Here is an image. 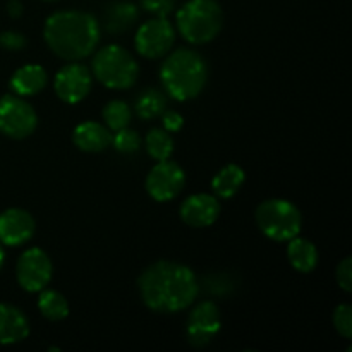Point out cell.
Here are the masks:
<instances>
[{"label":"cell","instance_id":"44dd1931","mask_svg":"<svg viewBox=\"0 0 352 352\" xmlns=\"http://www.w3.org/2000/svg\"><path fill=\"white\" fill-rule=\"evenodd\" d=\"M165 109H167V98L157 88L143 89L134 103V112L143 120L157 119L165 112Z\"/></svg>","mask_w":352,"mask_h":352},{"label":"cell","instance_id":"6da1fadb","mask_svg":"<svg viewBox=\"0 0 352 352\" xmlns=\"http://www.w3.org/2000/svg\"><path fill=\"white\" fill-rule=\"evenodd\" d=\"M140 294L146 308L155 313H179L196 301L199 282L195 272L175 261L150 265L138 280Z\"/></svg>","mask_w":352,"mask_h":352},{"label":"cell","instance_id":"5bb4252c","mask_svg":"<svg viewBox=\"0 0 352 352\" xmlns=\"http://www.w3.org/2000/svg\"><path fill=\"white\" fill-rule=\"evenodd\" d=\"M36 222L23 208H9L0 215V243L6 246H21L34 236Z\"/></svg>","mask_w":352,"mask_h":352},{"label":"cell","instance_id":"277c9868","mask_svg":"<svg viewBox=\"0 0 352 352\" xmlns=\"http://www.w3.org/2000/svg\"><path fill=\"white\" fill-rule=\"evenodd\" d=\"M177 31L191 45L210 43L223 26V10L217 0H188L175 16Z\"/></svg>","mask_w":352,"mask_h":352},{"label":"cell","instance_id":"3957f363","mask_svg":"<svg viewBox=\"0 0 352 352\" xmlns=\"http://www.w3.org/2000/svg\"><path fill=\"white\" fill-rule=\"evenodd\" d=\"M160 79L168 96L179 102L192 100L205 89L208 81V64L199 52L179 48L162 64Z\"/></svg>","mask_w":352,"mask_h":352},{"label":"cell","instance_id":"ffe728a7","mask_svg":"<svg viewBox=\"0 0 352 352\" xmlns=\"http://www.w3.org/2000/svg\"><path fill=\"white\" fill-rule=\"evenodd\" d=\"M244 181H246V172H244V168L239 167L237 164H229L213 177L212 189L215 191V195L219 198L229 199L239 192Z\"/></svg>","mask_w":352,"mask_h":352},{"label":"cell","instance_id":"603a6c76","mask_svg":"<svg viewBox=\"0 0 352 352\" xmlns=\"http://www.w3.org/2000/svg\"><path fill=\"white\" fill-rule=\"evenodd\" d=\"M146 151L153 160H168L174 153V138L165 129H151L146 136Z\"/></svg>","mask_w":352,"mask_h":352},{"label":"cell","instance_id":"9a60e30c","mask_svg":"<svg viewBox=\"0 0 352 352\" xmlns=\"http://www.w3.org/2000/svg\"><path fill=\"white\" fill-rule=\"evenodd\" d=\"M30 336V322L19 308L0 302V344L12 346Z\"/></svg>","mask_w":352,"mask_h":352},{"label":"cell","instance_id":"cb8c5ba5","mask_svg":"<svg viewBox=\"0 0 352 352\" xmlns=\"http://www.w3.org/2000/svg\"><path fill=\"white\" fill-rule=\"evenodd\" d=\"M131 117H133V110L124 100H112L103 109V119H105L107 127L113 133L129 126Z\"/></svg>","mask_w":352,"mask_h":352},{"label":"cell","instance_id":"4fadbf2b","mask_svg":"<svg viewBox=\"0 0 352 352\" xmlns=\"http://www.w3.org/2000/svg\"><path fill=\"white\" fill-rule=\"evenodd\" d=\"M220 203L219 199L208 192H198V195H191L182 201L179 215H181L182 222L195 229H203L212 223L220 215Z\"/></svg>","mask_w":352,"mask_h":352},{"label":"cell","instance_id":"8992f818","mask_svg":"<svg viewBox=\"0 0 352 352\" xmlns=\"http://www.w3.org/2000/svg\"><path fill=\"white\" fill-rule=\"evenodd\" d=\"M258 229L268 239L277 243H287L299 236L302 227V215L296 205L287 199H265L254 213Z\"/></svg>","mask_w":352,"mask_h":352},{"label":"cell","instance_id":"7c38bea8","mask_svg":"<svg viewBox=\"0 0 352 352\" xmlns=\"http://www.w3.org/2000/svg\"><path fill=\"white\" fill-rule=\"evenodd\" d=\"M93 86L91 71L86 65L72 62L64 65L54 79V89L65 103H79L89 95Z\"/></svg>","mask_w":352,"mask_h":352},{"label":"cell","instance_id":"52a82bcc","mask_svg":"<svg viewBox=\"0 0 352 352\" xmlns=\"http://www.w3.org/2000/svg\"><path fill=\"white\" fill-rule=\"evenodd\" d=\"M38 126L33 107L19 95H3L0 98V133L12 140L31 136Z\"/></svg>","mask_w":352,"mask_h":352},{"label":"cell","instance_id":"5b68a950","mask_svg":"<svg viewBox=\"0 0 352 352\" xmlns=\"http://www.w3.org/2000/svg\"><path fill=\"white\" fill-rule=\"evenodd\" d=\"M93 76L110 89H127L138 81L140 65L120 45H105L91 62Z\"/></svg>","mask_w":352,"mask_h":352},{"label":"cell","instance_id":"836d02e7","mask_svg":"<svg viewBox=\"0 0 352 352\" xmlns=\"http://www.w3.org/2000/svg\"><path fill=\"white\" fill-rule=\"evenodd\" d=\"M45 2H55V0H45Z\"/></svg>","mask_w":352,"mask_h":352},{"label":"cell","instance_id":"9c48e42d","mask_svg":"<svg viewBox=\"0 0 352 352\" xmlns=\"http://www.w3.org/2000/svg\"><path fill=\"white\" fill-rule=\"evenodd\" d=\"M52 275H54V265L50 256L40 248H30L17 260L16 277L24 291H43L50 284Z\"/></svg>","mask_w":352,"mask_h":352},{"label":"cell","instance_id":"d6a6232c","mask_svg":"<svg viewBox=\"0 0 352 352\" xmlns=\"http://www.w3.org/2000/svg\"><path fill=\"white\" fill-rule=\"evenodd\" d=\"M3 260H6V253H3V246H2V243H0V268H2Z\"/></svg>","mask_w":352,"mask_h":352},{"label":"cell","instance_id":"ac0fdd59","mask_svg":"<svg viewBox=\"0 0 352 352\" xmlns=\"http://www.w3.org/2000/svg\"><path fill=\"white\" fill-rule=\"evenodd\" d=\"M287 243V258L292 268L301 272V274H311L318 265V250H316L315 244L299 236L292 237Z\"/></svg>","mask_w":352,"mask_h":352},{"label":"cell","instance_id":"8fae6325","mask_svg":"<svg viewBox=\"0 0 352 352\" xmlns=\"http://www.w3.org/2000/svg\"><path fill=\"white\" fill-rule=\"evenodd\" d=\"M222 329V315L213 301H203L192 308L188 318V342L195 347H205L215 339Z\"/></svg>","mask_w":352,"mask_h":352},{"label":"cell","instance_id":"1f68e13d","mask_svg":"<svg viewBox=\"0 0 352 352\" xmlns=\"http://www.w3.org/2000/svg\"><path fill=\"white\" fill-rule=\"evenodd\" d=\"M23 10L24 7L19 0H9V3H7V12H9V16L19 17L23 14Z\"/></svg>","mask_w":352,"mask_h":352},{"label":"cell","instance_id":"2e32d148","mask_svg":"<svg viewBox=\"0 0 352 352\" xmlns=\"http://www.w3.org/2000/svg\"><path fill=\"white\" fill-rule=\"evenodd\" d=\"M76 146L86 153H100L112 146V131L100 122H81L72 133Z\"/></svg>","mask_w":352,"mask_h":352},{"label":"cell","instance_id":"4dcf8cb0","mask_svg":"<svg viewBox=\"0 0 352 352\" xmlns=\"http://www.w3.org/2000/svg\"><path fill=\"white\" fill-rule=\"evenodd\" d=\"M213 282H217L215 284H206L208 285V291L212 292V294H227V292H230V287H232V284H230V278H227V275H212Z\"/></svg>","mask_w":352,"mask_h":352},{"label":"cell","instance_id":"4316f807","mask_svg":"<svg viewBox=\"0 0 352 352\" xmlns=\"http://www.w3.org/2000/svg\"><path fill=\"white\" fill-rule=\"evenodd\" d=\"M141 7L155 17H168L174 12L175 0H141Z\"/></svg>","mask_w":352,"mask_h":352},{"label":"cell","instance_id":"d6986e66","mask_svg":"<svg viewBox=\"0 0 352 352\" xmlns=\"http://www.w3.org/2000/svg\"><path fill=\"white\" fill-rule=\"evenodd\" d=\"M140 17V10L131 2H113L105 9V30L117 34L131 30Z\"/></svg>","mask_w":352,"mask_h":352},{"label":"cell","instance_id":"83f0119b","mask_svg":"<svg viewBox=\"0 0 352 352\" xmlns=\"http://www.w3.org/2000/svg\"><path fill=\"white\" fill-rule=\"evenodd\" d=\"M336 278L337 284H339V287L342 289V291H352V260L349 256L344 258V260L337 265Z\"/></svg>","mask_w":352,"mask_h":352},{"label":"cell","instance_id":"484cf974","mask_svg":"<svg viewBox=\"0 0 352 352\" xmlns=\"http://www.w3.org/2000/svg\"><path fill=\"white\" fill-rule=\"evenodd\" d=\"M333 327L344 339L352 337V308L349 305H339L333 311Z\"/></svg>","mask_w":352,"mask_h":352},{"label":"cell","instance_id":"30bf717a","mask_svg":"<svg viewBox=\"0 0 352 352\" xmlns=\"http://www.w3.org/2000/svg\"><path fill=\"white\" fill-rule=\"evenodd\" d=\"M186 174L182 167L175 162L162 160L157 162L146 177V191L155 201L167 203L177 198L179 192L184 189Z\"/></svg>","mask_w":352,"mask_h":352},{"label":"cell","instance_id":"ba28073f","mask_svg":"<svg viewBox=\"0 0 352 352\" xmlns=\"http://www.w3.org/2000/svg\"><path fill=\"white\" fill-rule=\"evenodd\" d=\"M175 30L167 17H153L141 24L134 36V48L144 58H160L172 50Z\"/></svg>","mask_w":352,"mask_h":352},{"label":"cell","instance_id":"f1b7e54d","mask_svg":"<svg viewBox=\"0 0 352 352\" xmlns=\"http://www.w3.org/2000/svg\"><path fill=\"white\" fill-rule=\"evenodd\" d=\"M0 47L10 52H17L26 47V36L17 31H3L0 33Z\"/></svg>","mask_w":352,"mask_h":352},{"label":"cell","instance_id":"d4e9b609","mask_svg":"<svg viewBox=\"0 0 352 352\" xmlns=\"http://www.w3.org/2000/svg\"><path fill=\"white\" fill-rule=\"evenodd\" d=\"M112 146L119 153H136L141 148V136L136 131L129 129V127H124V129L116 131V134H112Z\"/></svg>","mask_w":352,"mask_h":352},{"label":"cell","instance_id":"7402d4cb","mask_svg":"<svg viewBox=\"0 0 352 352\" xmlns=\"http://www.w3.org/2000/svg\"><path fill=\"white\" fill-rule=\"evenodd\" d=\"M40 298H38V309L41 315L50 322H60V320L67 318L69 315V302L58 291H40Z\"/></svg>","mask_w":352,"mask_h":352},{"label":"cell","instance_id":"7a4b0ae2","mask_svg":"<svg viewBox=\"0 0 352 352\" xmlns=\"http://www.w3.org/2000/svg\"><path fill=\"white\" fill-rule=\"evenodd\" d=\"M102 28L95 16L82 10H60L52 14L43 28V36L57 57L78 62L89 57L100 43Z\"/></svg>","mask_w":352,"mask_h":352},{"label":"cell","instance_id":"f546056e","mask_svg":"<svg viewBox=\"0 0 352 352\" xmlns=\"http://www.w3.org/2000/svg\"><path fill=\"white\" fill-rule=\"evenodd\" d=\"M162 122H164V129L168 133H179L184 126V119L175 110H168V112L162 113Z\"/></svg>","mask_w":352,"mask_h":352},{"label":"cell","instance_id":"e0dca14e","mask_svg":"<svg viewBox=\"0 0 352 352\" xmlns=\"http://www.w3.org/2000/svg\"><path fill=\"white\" fill-rule=\"evenodd\" d=\"M48 74L41 65L28 64L17 69L10 78V88L19 96H31L47 86Z\"/></svg>","mask_w":352,"mask_h":352}]
</instances>
